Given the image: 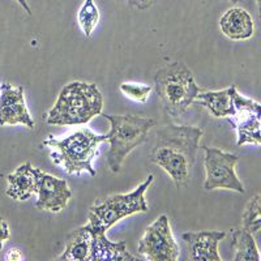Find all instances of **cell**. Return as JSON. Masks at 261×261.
<instances>
[{"label": "cell", "mask_w": 261, "mask_h": 261, "mask_svg": "<svg viewBox=\"0 0 261 261\" xmlns=\"http://www.w3.org/2000/svg\"><path fill=\"white\" fill-rule=\"evenodd\" d=\"M202 134L199 127L178 124L165 125L157 130L150 161L166 172L176 187H186L191 181Z\"/></svg>", "instance_id": "obj_1"}, {"label": "cell", "mask_w": 261, "mask_h": 261, "mask_svg": "<svg viewBox=\"0 0 261 261\" xmlns=\"http://www.w3.org/2000/svg\"><path fill=\"white\" fill-rule=\"evenodd\" d=\"M103 141L105 135H98L84 127L62 139L50 135L41 145L50 150L51 161L69 175H79L86 171L95 176L97 171L93 167V161L99 153V144Z\"/></svg>", "instance_id": "obj_2"}, {"label": "cell", "mask_w": 261, "mask_h": 261, "mask_svg": "<svg viewBox=\"0 0 261 261\" xmlns=\"http://www.w3.org/2000/svg\"><path fill=\"white\" fill-rule=\"evenodd\" d=\"M103 95L95 84L72 81L64 85L46 114L50 125H83L101 115Z\"/></svg>", "instance_id": "obj_3"}, {"label": "cell", "mask_w": 261, "mask_h": 261, "mask_svg": "<svg viewBox=\"0 0 261 261\" xmlns=\"http://www.w3.org/2000/svg\"><path fill=\"white\" fill-rule=\"evenodd\" d=\"M154 86L163 113L171 119L180 118L201 92L192 71L181 62L158 69L154 74Z\"/></svg>", "instance_id": "obj_4"}, {"label": "cell", "mask_w": 261, "mask_h": 261, "mask_svg": "<svg viewBox=\"0 0 261 261\" xmlns=\"http://www.w3.org/2000/svg\"><path fill=\"white\" fill-rule=\"evenodd\" d=\"M103 116L110 123V130L105 135V141L109 143L107 165L113 172H119L130 151L145 143L155 122L148 116L134 114Z\"/></svg>", "instance_id": "obj_5"}, {"label": "cell", "mask_w": 261, "mask_h": 261, "mask_svg": "<svg viewBox=\"0 0 261 261\" xmlns=\"http://www.w3.org/2000/svg\"><path fill=\"white\" fill-rule=\"evenodd\" d=\"M154 176L148 175V178L139 184L134 191L128 193H115L98 200L92 205L88 214V225L94 232H105L115 223L134 216L137 213H146L149 211L145 193Z\"/></svg>", "instance_id": "obj_6"}, {"label": "cell", "mask_w": 261, "mask_h": 261, "mask_svg": "<svg viewBox=\"0 0 261 261\" xmlns=\"http://www.w3.org/2000/svg\"><path fill=\"white\" fill-rule=\"evenodd\" d=\"M205 180L204 190H228L244 193L246 188L237 175L239 157L234 153L223 151L218 148L204 146Z\"/></svg>", "instance_id": "obj_7"}, {"label": "cell", "mask_w": 261, "mask_h": 261, "mask_svg": "<svg viewBox=\"0 0 261 261\" xmlns=\"http://www.w3.org/2000/svg\"><path fill=\"white\" fill-rule=\"evenodd\" d=\"M137 252L149 261L178 260L180 248L172 234L166 214H161L154 222L146 227L137 244Z\"/></svg>", "instance_id": "obj_8"}, {"label": "cell", "mask_w": 261, "mask_h": 261, "mask_svg": "<svg viewBox=\"0 0 261 261\" xmlns=\"http://www.w3.org/2000/svg\"><path fill=\"white\" fill-rule=\"evenodd\" d=\"M228 120L237 130V145L246 144L260 146V103L252 98H247L238 92L234 93V110Z\"/></svg>", "instance_id": "obj_9"}, {"label": "cell", "mask_w": 261, "mask_h": 261, "mask_svg": "<svg viewBox=\"0 0 261 261\" xmlns=\"http://www.w3.org/2000/svg\"><path fill=\"white\" fill-rule=\"evenodd\" d=\"M15 125L33 129L36 122L28 109L24 88L3 83L0 89V127Z\"/></svg>", "instance_id": "obj_10"}, {"label": "cell", "mask_w": 261, "mask_h": 261, "mask_svg": "<svg viewBox=\"0 0 261 261\" xmlns=\"http://www.w3.org/2000/svg\"><path fill=\"white\" fill-rule=\"evenodd\" d=\"M36 193L38 195L36 208L51 213L64 211L72 199V192L65 179L50 175L41 169L38 171Z\"/></svg>", "instance_id": "obj_11"}, {"label": "cell", "mask_w": 261, "mask_h": 261, "mask_svg": "<svg viewBox=\"0 0 261 261\" xmlns=\"http://www.w3.org/2000/svg\"><path fill=\"white\" fill-rule=\"evenodd\" d=\"M226 231L201 230L184 232L181 239L190 249V260L192 261H222L220 256L221 241L226 238Z\"/></svg>", "instance_id": "obj_12"}, {"label": "cell", "mask_w": 261, "mask_h": 261, "mask_svg": "<svg viewBox=\"0 0 261 261\" xmlns=\"http://www.w3.org/2000/svg\"><path fill=\"white\" fill-rule=\"evenodd\" d=\"M218 27L223 36L231 41H247L255 34V22L252 16L241 7L228 8L221 16Z\"/></svg>", "instance_id": "obj_13"}, {"label": "cell", "mask_w": 261, "mask_h": 261, "mask_svg": "<svg viewBox=\"0 0 261 261\" xmlns=\"http://www.w3.org/2000/svg\"><path fill=\"white\" fill-rule=\"evenodd\" d=\"M39 169L25 162L7 176L6 193L15 201H27L37 191Z\"/></svg>", "instance_id": "obj_14"}, {"label": "cell", "mask_w": 261, "mask_h": 261, "mask_svg": "<svg viewBox=\"0 0 261 261\" xmlns=\"http://www.w3.org/2000/svg\"><path fill=\"white\" fill-rule=\"evenodd\" d=\"M106 260L128 261V260H136V257L128 252L125 242L123 241L113 242L106 237L105 232H94L92 230V242H90L89 261H106Z\"/></svg>", "instance_id": "obj_15"}, {"label": "cell", "mask_w": 261, "mask_h": 261, "mask_svg": "<svg viewBox=\"0 0 261 261\" xmlns=\"http://www.w3.org/2000/svg\"><path fill=\"white\" fill-rule=\"evenodd\" d=\"M237 86L231 85L222 90H209L200 92L195 101L200 102L202 107L213 115L214 118H228L234 110V93Z\"/></svg>", "instance_id": "obj_16"}, {"label": "cell", "mask_w": 261, "mask_h": 261, "mask_svg": "<svg viewBox=\"0 0 261 261\" xmlns=\"http://www.w3.org/2000/svg\"><path fill=\"white\" fill-rule=\"evenodd\" d=\"M90 242H92V228L88 223L74 228L67 238L64 252L58 257V260L89 261Z\"/></svg>", "instance_id": "obj_17"}, {"label": "cell", "mask_w": 261, "mask_h": 261, "mask_svg": "<svg viewBox=\"0 0 261 261\" xmlns=\"http://www.w3.org/2000/svg\"><path fill=\"white\" fill-rule=\"evenodd\" d=\"M231 246L234 249V257H232L234 261L261 260L255 238L243 227L231 230Z\"/></svg>", "instance_id": "obj_18"}, {"label": "cell", "mask_w": 261, "mask_h": 261, "mask_svg": "<svg viewBox=\"0 0 261 261\" xmlns=\"http://www.w3.org/2000/svg\"><path fill=\"white\" fill-rule=\"evenodd\" d=\"M99 9L94 0H84L77 13V21L85 37H90L99 22Z\"/></svg>", "instance_id": "obj_19"}, {"label": "cell", "mask_w": 261, "mask_h": 261, "mask_svg": "<svg viewBox=\"0 0 261 261\" xmlns=\"http://www.w3.org/2000/svg\"><path fill=\"white\" fill-rule=\"evenodd\" d=\"M260 195H255L246 205L242 217V227L252 235H258L261 230Z\"/></svg>", "instance_id": "obj_20"}, {"label": "cell", "mask_w": 261, "mask_h": 261, "mask_svg": "<svg viewBox=\"0 0 261 261\" xmlns=\"http://www.w3.org/2000/svg\"><path fill=\"white\" fill-rule=\"evenodd\" d=\"M119 89H120L123 95H125V97L135 102H140V103L146 102L149 94L151 93L150 85L140 83H122L119 86Z\"/></svg>", "instance_id": "obj_21"}, {"label": "cell", "mask_w": 261, "mask_h": 261, "mask_svg": "<svg viewBox=\"0 0 261 261\" xmlns=\"http://www.w3.org/2000/svg\"><path fill=\"white\" fill-rule=\"evenodd\" d=\"M118 2L128 4L129 7L139 9V11H144V9H148L154 6L158 0H118Z\"/></svg>", "instance_id": "obj_22"}, {"label": "cell", "mask_w": 261, "mask_h": 261, "mask_svg": "<svg viewBox=\"0 0 261 261\" xmlns=\"http://www.w3.org/2000/svg\"><path fill=\"white\" fill-rule=\"evenodd\" d=\"M11 238V230L9 225L4 218H0V251L3 249L4 243Z\"/></svg>", "instance_id": "obj_23"}, {"label": "cell", "mask_w": 261, "mask_h": 261, "mask_svg": "<svg viewBox=\"0 0 261 261\" xmlns=\"http://www.w3.org/2000/svg\"><path fill=\"white\" fill-rule=\"evenodd\" d=\"M7 260H21L22 258V255L18 249H9V252L7 253L6 256Z\"/></svg>", "instance_id": "obj_24"}, {"label": "cell", "mask_w": 261, "mask_h": 261, "mask_svg": "<svg viewBox=\"0 0 261 261\" xmlns=\"http://www.w3.org/2000/svg\"><path fill=\"white\" fill-rule=\"evenodd\" d=\"M16 2H17L18 4H20L21 6V8L24 9L25 12L28 13V15H32V9H30V7H29V3H28V0H16Z\"/></svg>", "instance_id": "obj_25"}, {"label": "cell", "mask_w": 261, "mask_h": 261, "mask_svg": "<svg viewBox=\"0 0 261 261\" xmlns=\"http://www.w3.org/2000/svg\"><path fill=\"white\" fill-rule=\"evenodd\" d=\"M226 2H230V3H238V2H241V0H226Z\"/></svg>", "instance_id": "obj_26"}, {"label": "cell", "mask_w": 261, "mask_h": 261, "mask_svg": "<svg viewBox=\"0 0 261 261\" xmlns=\"http://www.w3.org/2000/svg\"><path fill=\"white\" fill-rule=\"evenodd\" d=\"M0 89H2V84H0Z\"/></svg>", "instance_id": "obj_27"}]
</instances>
